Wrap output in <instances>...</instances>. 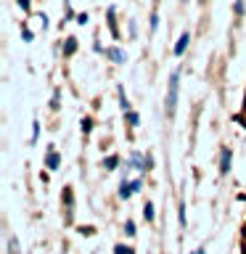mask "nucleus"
I'll use <instances>...</instances> for the list:
<instances>
[{"mask_svg":"<svg viewBox=\"0 0 246 254\" xmlns=\"http://www.w3.org/2000/svg\"><path fill=\"white\" fill-rule=\"evenodd\" d=\"M178 95H180V69H175L170 74V85H167V98H164V111L167 117H175L178 111Z\"/></svg>","mask_w":246,"mask_h":254,"instance_id":"nucleus-1","label":"nucleus"},{"mask_svg":"<svg viewBox=\"0 0 246 254\" xmlns=\"http://www.w3.org/2000/svg\"><path fill=\"white\" fill-rule=\"evenodd\" d=\"M140 186H143L140 180H122V183H119V198H130V196H135V193L140 190Z\"/></svg>","mask_w":246,"mask_h":254,"instance_id":"nucleus-2","label":"nucleus"},{"mask_svg":"<svg viewBox=\"0 0 246 254\" xmlns=\"http://www.w3.org/2000/svg\"><path fill=\"white\" fill-rule=\"evenodd\" d=\"M230 159H233V151H230V148H222V151H220V172H222V175L230 172Z\"/></svg>","mask_w":246,"mask_h":254,"instance_id":"nucleus-3","label":"nucleus"},{"mask_svg":"<svg viewBox=\"0 0 246 254\" xmlns=\"http://www.w3.org/2000/svg\"><path fill=\"white\" fill-rule=\"evenodd\" d=\"M188 43H190V32H183L180 35V40L175 43V56H183L188 51Z\"/></svg>","mask_w":246,"mask_h":254,"instance_id":"nucleus-4","label":"nucleus"},{"mask_svg":"<svg viewBox=\"0 0 246 254\" xmlns=\"http://www.w3.org/2000/svg\"><path fill=\"white\" fill-rule=\"evenodd\" d=\"M106 59H111L114 64H124V61H127V56L119 51V48H109V51H106Z\"/></svg>","mask_w":246,"mask_h":254,"instance_id":"nucleus-5","label":"nucleus"},{"mask_svg":"<svg viewBox=\"0 0 246 254\" xmlns=\"http://www.w3.org/2000/svg\"><path fill=\"white\" fill-rule=\"evenodd\" d=\"M59 164H61V156L56 154V151H48V159H45V167L48 170H59Z\"/></svg>","mask_w":246,"mask_h":254,"instance_id":"nucleus-6","label":"nucleus"},{"mask_svg":"<svg viewBox=\"0 0 246 254\" xmlns=\"http://www.w3.org/2000/svg\"><path fill=\"white\" fill-rule=\"evenodd\" d=\"M117 95H119V106H122V111H130V101H127L122 85H117Z\"/></svg>","mask_w":246,"mask_h":254,"instance_id":"nucleus-7","label":"nucleus"},{"mask_svg":"<svg viewBox=\"0 0 246 254\" xmlns=\"http://www.w3.org/2000/svg\"><path fill=\"white\" fill-rule=\"evenodd\" d=\"M143 217H146V222H154L156 220V212H154V204H151V201L143 204Z\"/></svg>","mask_w":246,"mask_h":254,"instance_id":"nucleus-8","label":"nucleus"},{"mask_svg":"<svg viewBox=\"0 0 246 254\" xmlns=\"http://www.w3.org/2000/svg\"><path fill=\"white\" fill-rule=\"evenodd\" d=\"M114 16H117V8L114 5H109V27H111V35L119 37V32H117V21H114Z\"/></svg>","mask_w":246,"mask_h":254,"instance_id":"nucleus-9","label":"nucleus"},{"mask_svg":"<svg viewBox=\"0 0 246 254\" xmlns=\"http://www.w3.org/2000/svg\"><path fill=\"white\" fill-rule=\"evenodd\" d=\"M77 51V37H66V45H63V56H71Z\"/></svg>","mask_w":246,"mask_h":254,"instance_id":"nucleus-10","label":"nucleus"},{"mask_svg":"<svg viewBox=\"0 0 246 254\" xmlns=\"http://www.w3.org/2000/svg\"><path fill=\"white\" fill-rule=\"evenodd\" d=\"M79 127H82V135H90V132H93V119L85 117L82 122H79Z\"/></svg>","mask_w":246,"mask_h":254,"instance_id":"nucleus-11","label":"nucleus"},{"mask_svg":"<svg viewBox=\"0 0 246 254\" xmlns=\"http://www.w3.org/2000/svg\"><path fill=\"white\" fill-rule=\"evenodd\" d=\"M114 254H135V249H132V246H124V244H117Z\"/></svg>","mask_w":246,"mask_h":254,"instance_id":"nucleus-12","label":"nucleus"},{"mask_svg":"<svg viewBox=\"0 0 246 254\" xmlns=\"http://www.w3.org/2000/svg\"><path fill=\"white\" fill-rule=\"evenodd\" d=\"M117 164H119V156H109V159H103V167H106V170H117Z\"/></svg>","mask_w":246,"mask_h":254,"instance_id":"nucleus-13","label":"nucleus"},{"mask_svg":"<svg viewBox=\"0 0 246 254\" xmlns=\"http://www.w3.org/2000/svg\"><path fill=\"white\" fill-rule=\"evenodd\" d=\"M124 117H127V122H130L132 127H135V125H140V117H138V114H135V111H132V109H130V111H124Z\"/></svg>","mask_w":246,"mask_h":254,"instance_id":"nucleus-14","label":"nucleus"},{"mask_svg":"<svg viewBox=\"0 0 246 254\" xmlns=\"http://www.w3.org/2000/svg\"><path fill=\"white\" fill-rule=\"evenodd\" d=\"M63 201H66V206L71 209V204H74V198H71V188H63Z\"/></svg>","mask_w":246,"mask_h":254,"instance_id":"nucleus-15","label":"nucleus"},{"mask_svg":"<svg viewBox=\"0 0 246 254\" xmlns=\"http://www.w3.org/2000/svg\"><path fill=\"white\" fill-rule=\"evenodd\" d=\"M37 135H40V122L35 119V122H32V143L37 140Z\"/></svg>","mask_w":246,"mask_h":254,"instance_id":"nucleus-16","label":"nucleus"},{"mask_svg":"<svg viewBox=\"0 0 246 254\" xmlns=\"http://www.w3.org/2000/svg\"><path fill=\"white\" fill-rule=\"evenodd\" d=\"M124 233H127V236H135V222H132V220L124 222Z\"/></svg>","mask_w":246,"mask_h":254,"instance_id":"nucleus-17","label":"nucleus"},{"mask_svg":"<svg viewBox=\"0 0 246 254\" xmlns=\"http://www.w3.org/2000/svg\"><path fill=\"white\" fill-rule=\"evenodd\" d=\"M180 214H178V220H180V225L185 228V204H180V209H178Z\"/></svg>","mask_w":246,"mask_h":254,"instance_id":"nucleus-18","label":"nucleus"},{"mask_svg":"<svg viewBox=\"0 0 246 254\" xmlns=\"http://www.w3.org/2000/svg\"><path fill=\"white\" fill-rule=\"evenodd\" d=\"M156 27H159V13L154 11L151 13V32H156Z\"/></svg>","mask_w":246,"mask_h":254,"instance_id":"nucleus-19","label":"nucleus"},{"mask_svg":"<svg viewBox=\"0 0 246 254\" xmlns=\"http://www.w3.org/2000/svg\"><path fill=\"white\" fill-rule=\"evenodd\" d=\"M59 101H61V93L56 90V93H53V101H51V106H53V109H59Z\"/></svg>","mask_w":246,"mask_h":254,"instance_id":"nucleus-20","label":"nucleus"},{"mask_svg":"<svg viewBox=\"0 0 246 254\" xmlns=\"http://www.w3.org/2000/svg\"><path fill=\"white\" fill-rule=\"evenodd\" d=\"M87 21H90V16H87V13H79V16H77V24H82V27H85Z\"/></svg>","mask_w":246,"mask_h":254,"instance_id":"nucleus-21","label":"nucleus"},{"mask_svg":"<svg viewBox=\"0 0 246 254\" xmlns=\"http://www.w3.org/2000/svg\"><path fill=\"white\" fill-rule=\"evenodd\" d=\"M37 21H40V27H43V29H48V16H45V13H40Z\"/></svg>","mask_w":246,"mask_h":254,"instance_id":"nucleus-22","label":"nucleus"},{"mask_svg":"<svg viewBox=\"0 0 246 254\" xmlns=\"http://www.w3.org/2000/svg\"><path fill=\"white\" fill-rule=\"evenodd\" d=\"M21 37H24V40H27V43H29V40L35 37V35H32V29H21Z\"/></svg>","mask_w":246,"mask_h":254,"instance_id":"nucleus-23","label":"nucleus"},{"mask_svg":"<svg viewBox=\"0 0 246 254\" xmlns=\"http://www.w3.org/2000/svg\"><path fill=\"white\" fill-rule=\"evenodd\" d=\"M11 254H19V241L16 238H11Z\"/></svg>","mask_w":246,"mask_h":254,"instance_id":"nucleus-24","label":"nucleus"},{"mask_svg":"<svg viewBox=\"0 0 246 254\" xmlns=\"http://www.w3.org/2000/svg\"><path fill=\"white\" fill-rule=\"evenodd\" d=\"M236 13H238V16L244 13V0H236Z\"/></svg>","mask_w":246,"mask_h":254,"instance_id":"nucleus-25","label":"nucleus"},{"mask_svg":"<svg viewBox=\"0 0 246 254\" xmlns=\"http://www.w3.org/2000/svg\"><path fill=\"white\" fill-rule=\"evenodd\" d=\"M19 5H21V8H24V11H27V13H29V0H19Z\"/></svg>","mask_w":246,"mask_h":254,"instance_id":"nucleus-26","label":"nucleus"},{"mask_svg":"<svg viewBox=\"0 0 246 254\" xmlns=\"http://www.w3.org/2000/svg\"><path fill=\"white\" fill-rule=\"evenodd\" d=\"M190 254H206L204 249H196V252H190Z\"/></svg>","mask_w":246,"mask_h":254,"instance_id":"nucleus-27","label":"nucleus"},{"mask_svg":"<svg viewBox=\"0 0 246 254\" xmlns=\"http://www.w3.org/2000/svg\"><path fill=\"white\" fill-rule=\"evenodd\" d=\"M180 3H188V0H180Z\"/></svg>","mask_w":246,"mask_h":254,"instance_id":"nucleus-28","label":"nucleus"}]
</instances>
